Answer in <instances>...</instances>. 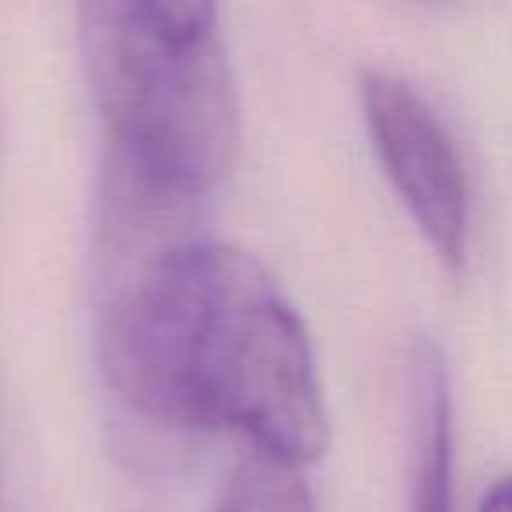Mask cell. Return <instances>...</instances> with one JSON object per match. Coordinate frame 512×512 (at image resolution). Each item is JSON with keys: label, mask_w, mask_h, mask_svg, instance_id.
<instances>
[{"label": "cell", "mask_w": 512, "mask_h": 512, "mask_svg": "<svg viewBox=\"0 0 512 512\" xmlns=\"http://www.w3.org/2000/svg\"><path fill=\"white\" fill-rule=\"evenodd\" d=\"M214 512H316L302 467L249 453L228 477Z\"/></svg>", "instance_id": "5b68a950"}, {"label": "cell", "mask_w": 512, "mask_h": 512, "mask_svg": "<svg viewBox=\"0 0 512 512\" xmlns=\"http://www.w3.org/2000/svg\"><path fill=\"white\" fill-rule=\"evenodd\" d=\"M197 200L109 148L95 228V355L109 393L169 432H235L306 470L330 414L299 309Z\"/></svg>", "instance_id": "6da1fadb"}, {"label": "cell", "mask_w": 512, "mask_h": 512, "mask_svg": "<svg viewBox=\"0 0 512 512\" xmlns=\"http://www.w3.org/2000/svg\"><path fill=\"white\" fill-rule=\"evenodd\" d=\"M411 512H456L453 386L435 341L411 348Z\"/></svg>", "instance_id": "277c9868"}, {"label": "cell", "mask_w": 512, "mask_h": 512, "mask_svg": "<svg viewBox=\"0 0 512 512\" xmlns=\"http://www.w3.org/2000/svg\"><path fill=\"white\" fill-rule=\"evenodd\" d=\"M358 99L372 151L400 204L428 249L449 271H460L470 242V179L453 134L400 74L365 71Z\"/></svg>", "instance_id": "3957f363"}, {"label": "cell", "mask_w": 512, "mask_h": 512, "mask_svg": "<svg viewBox=\"0 0 512 512\" xmlns=\"http://www.w3.org/2000/svg\"><path fill=\"white\" fill-rule=\"evenodd\" d=\"M477 512H512V474H502L491 481Z\"/></svg>", "instance_id": "8992f818"}, {"label": "cell", "mask_w": 512, "mask_h": 512, "mask_svg": "<svg viewBox=\"0 0 512 512\" xmlns=\"http://www.w3.org/2000/svg\"><path fill=\"white\" fill-rule=\"evenodd\" d=\"M74 8L109 148L190 197L225 183L242 106L218 0H74Z\"/></svg>", "instance_id": "7a4b0ae2"}]
</instances>
